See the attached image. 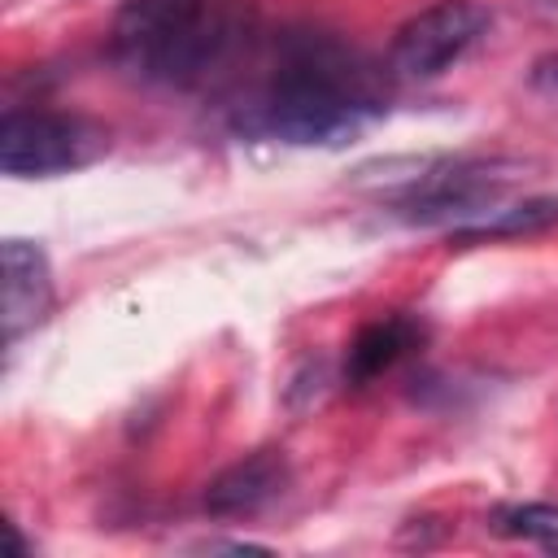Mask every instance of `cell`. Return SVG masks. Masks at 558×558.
Masks as SVG:
<instances>
[{"mask_svg": "<svg viewBox=\"0 0 558 558\" xmlns=\"http://www.w3.org/2000/svg\"><path fill=\"white\" fill-rule=\"evenodd\" d=\"M384 74L336 35L296 31L279 39V57L257 96L235 109V131L279 144H340L384 113Z\"/></svg>", "mask_w": 558, "mask_h": 558, "instance_id": "obj_1", "label": "cell"}, {"mask_svg": "<svg viewBox=\"0 0 558 558\" xmlns=\"http://www.w3.org/2000/svg\"><path fill=\"white\" fill-rule=\"evenodd\" d=\"M248 31V9L227 0H126L113 22V57L144 83L196 87Z\"/></svg>", "mask_w": 558, "mask_h": 558, "instance_id": "obj_2", "label": "cell"}, {"mask_svg": "<svg viewBox=\"0 0 558 558\" xmlns=\"http://www.w3.org/2000/svg\"><path fill=\"white\" fill-rule=\"evenodd\" d=\"M523 166L501 157H453L418 166L392 196V209L405 222H449L466 231L493 218L506 205V192L519 183Z\"/></svg>", "mask_w": 558, "mask_h": 558, "instance_id": "obj_3", "label": "cell"}, {"mask_svg": "<svg viewBox=\"0 0 558 558\" xmlns=\"http://www.w3.org/2000/svg\"><path fill=\"white\" fill-rule=\"evenodd\" d=\"M109 135L78 118L52 109H9L0 122V170L13 179H44L96 161Z\"/></svg>", "mask_w": 558, "mask_h": 558, "instance_id": "obj_4", "label": "cell"}, {"mask_svg": "<svg viewBox=\"0 0 558 558\" xmlns=\"http://www.w3.org/2000/svg\"><path fill=\"white\" fill-rule=\"evenodd\" d=\"M488 31V9L480 0H436L414 13L392 39V70L405 78L445 74L480 35Z\"/></svg>", "mask_w": 558, "mask_h": 558, "instance_id": "obj_5", "label": "cell"}, {"mask_svg": "<svg viewBox=\"0 0 558 558\" xmlns=\"http://www.w3.org/2000/svg\"><path fill=\"white\" fill-rule=\"evenodd\" d=\"M4 266V340L17 344L26 331H35L52 310V270L39 244L31 240H4L0 248Z\"/></svg>", "mask_w": 558, "mask_h": 558, "instance_id": "obj_6", "label": "cell"}, {"mask_svg": "<svg viewBox=\"0 0 558 558\" xmlns=\"http://www.w3.org/2000/svg\"><path fill=\"white\" fill-rule=\"evenodd\" d=\"M288 458L283 449H257L240 462H231L227 471H218L205 488V510L218 519H240V514H257L266 510L283 488H288Z\"/></svg>", "mask_w": 558, "mask_h": 558, "instance_id": "obj_7", "label": "cell"}, {"mask_svg": "<svg viewBox=\"0 0 558 558\" xmlns=\"http://www.w3.org/2000/svg\"><path fill=\"white\" fill-rule=\"evenodd\" d=\"M418 344H423V323H418V318H410V314L375 318V323H366V327L353 336V344H349V353H344V379L366 384V379L384 375L388 366H397V362H401L410 349H418Z\"/></svg>", "mask_w": 558, "mask_h": 558, "instance_id": "obj_8", "label": "cell"}, {"mask_svg": "<svg viewBox=\"0 0 558 558\" xmlns=\"http://www.w3.org/2000/svg\"><path fill=\"white\" fill-rule=\"evenodd\" d=\"M558 222V196H527L519 205H501L493 218L453 231V244H480V240H501V235H532Z\"/></svg>", "mask_w": 558, "mask_h": 558, "instance_id": "obj_9", "label": "cell"}, {"mask_svg": "<svg viewBox=\"0 0 558 558\" xmlns=\"http://www.w3.org/2000/svg\"><path fill=\"white\" fill-rule=\"evenodd\" d=\"M506 536H519V541H532L549 554H558V506L554 501H527V506H514L501 514L497 523Z\"/></svg>", "mask_w": 558, "mask_h": 558, "instance_id": "obj_10", "label": "cell"}]
</instances>
